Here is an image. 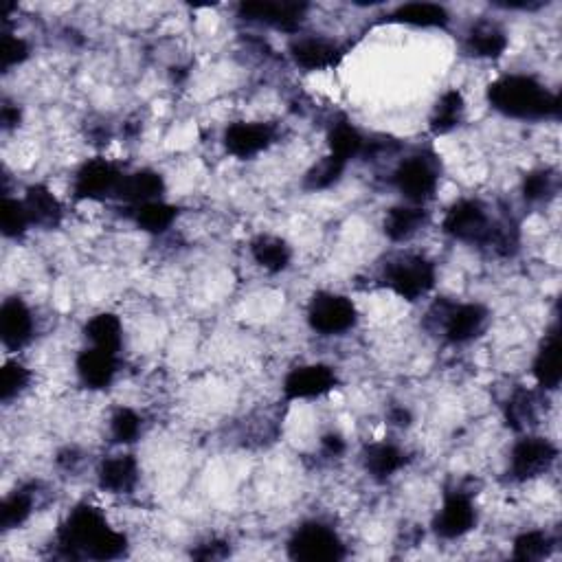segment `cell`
<instances>
[{
	"label": "cell",
	"mask_w": 562,
	"mask_h": 562,
	"mask_svg": "<svg viewBox=\"0 0 562 562\" xmlns=\"http://www.w3.org/2000/svg\"><path fill=\"white\" fill-rule=\"evenodd\" d=\"M58 547L69 558L115 560L126 554L128 538L112 530L93 505H77L60 527Z\"/></svg>",
	"instance_id": "6da1fadb"
},
{
	"label": "cell",
	"mask_w": 562,
	"mask_h": 562,
	"mask_svg": "<svg viewBox=\"0 0 562 562\" xmlns=\"http://www.w3.org/2000/svg\"><path fill=\"white\" fill-rule=\"evenodd\" d=\"M488 101L494 110L512 119H549L560 115L556 93L530 75H505L488 86Z\"/></svg>",
	"instance_id": "7a4b0ae2"
},
{
	"label": "cell",
	"mask_w": 562,
	"mask_h": 562,
	"mask_svg": "<svg viewBox=\"0 0 562 562\" xmlns=\"http://www.w3.org/2000/svg\"><path fill=\"white\" fill-rule=\"evenodd\" d=\"M488 310L479 303H453L440 299L429 310V328L442 330L448 343L462 345L475 339L486 328Z\"/></svg>",
	"instance_id": "3957f363"
},
{
	"label": "cell",
	"mask_w": 562,
	"mask_h": 562,
	"mask_svg": "<svg viewBox=\"0 0 562 562\" xmlns=\"http://www.w3.org/2000/svg\"><path fill=\"white\" fill-rule=\"evenodd\" d=\"M385 284L407 301H418L435 288L437 273L433 262L422 255H400L385 266Z\"/></svg>",
	"instance_id": "277c9868"
},
{
	"label": "cell",
	"mask_w": 562,
	"mask_h": 562,
	"mask_svg": "<svg viewBox=\"0 0 562 562\" xmlns=\"http://www.w3.org/2000/svg\"><path fill=\"white\" fill-rule=\"evenodd\" d=\"M288 556L306 562H334L345 558V545L332 527L306 523L288 541Z\"/></svg>",
	"instance_id": "5b68a950"
},
{
	"label": "cell",
	"mask_w": 562,
	"mask_h": 562,
	"mask_svg": "<svg viewBox=\"0 0 562 562\" xmlns=\"http://www.w3.org/2000/svg\"><path fill=\"white\" fill-rule=\"evenodd\" d=\"M308 323L323 336H339L356 325L354 303L336 292H317L310 299Z\"/></svg>",
	"instance_id": "8992f818"
},
{
	"label": "cell",
	"mask_w": 562,
	"mask_h": 562,
	"mask_svg": "<svg viewBox=\"0 0 562 562\" xmlns=\"http://www.w3.org/2000/svg\"><path fill=\"white\" fill-rule=\"evenodd\" d=\"M393 185L413 205H424L426 200L435 196L437 185H440V172H437V165L431 156H409L393 172Z\"/></svg>",
	"instance_id": "52a82bcc"
},
{
	"label": "cell",
	"mask_w": 562,
	"mask_h": 562,
	"mask_svg": "<svg viewBox=\"0 0 562 562\" xmlns=\"http://www.w3.org/2000/svg\"><path fill=\"white\" fill-rule=\"evenodd\" d=\"M492 224L494 222L488 218L486 209H483L477 200H459L446 211L442 227L446 235H451V238L459 242L486 246Z\"/></svg>",
	"instance_id": "ba28073f"
},
{
	"label": "cell",
	"mask_w": 562,
	"mask_h": 562,
	"mask_svg": "<svg viewBox=\"0 0 562 562\" xmlns=\"http://www.w3.org/2000/svg\"><path fill=\"white\" fill-rule=\"evenodd\" d=\"M558 457V448L543 437H523L510 455V475L516 481H527L543 475Z\"/></svg>",
	"instance_id": "9c48e42d"
},
{
	"label": "cell",
	"mask_w": 562,
	"mask_h": 562,
	"mask_svg": "<svg viewBox=\"0 0 562 562\" xmlns=\"http://www.w3.org/2000/svg\"><path fill=\"white\" fill-rule=\"evenodd\" d=\"M123 174L106 159H93L80 167L75 176L73 194L77 200H104L117 194Z\"/></svg>",
	"instance_id": "30bf717a"
},
{
	"label": "cell",
	"mask_w": 562,
	"mask_h": 562,
	"mask_svg": "<svg viewBox=\"0 0 562 562\" xmlns=\"http://www.w3.org/2000/svg\"><path fill=\"white\" fill-rule=\"evenodd\" d=\"M477 525V510L470 497L464 492H453L444 499L442 510L437 512L433 521L435 534L444 541H455V538L466 536L472 527Z\"/></svg>",
	"instance_id": "8fae6325"
},
{
	"label": "cell",
	"mask_w": 562,
	"mask_h": 562,
	"mask_svg": "<svg viewBox=\"0 0 562 562\" xmlns=\"http://www.w3.org/2000/svg\"><path fill=\"white\" fill-rule=\"evenodd\" d=\"M306 11V3H271V0H264V3L262 0H257V3H242L238 7L240 18L251 22H264L268 27L288 33L299 31Z\"/></svg>",
	"instance_id": "7c38bea8"
},
{
	"label": "cell",
	"mask_w": 562,
	"mask_h": 562,
	"mask_svg": "<svg viewBox=\"0 0 562 562\" xmlns=\"http://www.w3.org/2000/svg\"><path fill=\"white\" fill-rule=\"evenodd\" d=\"M275 141V128L268 123H246L238 121L224 130V148L235 159H253V156L268 150Z\"/></svg>",
	"instance_id": "4fadbf2b"
},
{
	"label": "cell",
	"mask_w": 562,
	"mask_h": 562,
	"mask_svg": "<svg viewBox=\"0 0 562 562\" xmlns=\"http://www.w3.org/2000/svg\"><path fill=\"white\" fill-rule=\"evenodd\" d=\"M336 374L328 365H303L292 369L284 380V396L288 400L319 398L336 387Z\"/></svg>",
	"instance_id": "5bb4252c"
},
{
	"label": "cell",
	"mask_w": 562,
	"mask_h": 562,
	"mask_svg": "<svg viewBox=\"0 0 562 562\" xmlns=\"http://www.w3.org/2000/svg\"><path fill=\"white\" fill-rule=\"evenodd\" d=\"M290 55L301 69L325 71L339 66L345 51L325 38H299L290 44Z\"/></svg>",
	"instance_id": "9a60e30c"
},
{
	"label": "cell",
	"mask_w": 562,
	"mask_h": 562,
	"mask_svg": "<svg viewBox=\"0 0 562 562\" xmlns=\"http://www.w3.org/2000/svg\"><path fill=\"white\" fill-rule=\"evenodd\" d=\"M0 336L7 350H20L25 347L33 336V317L27 303L11 297L0 308Z\"/></svg>",
	"instance_id": "2e32d148"
},
{
	"label": "cell",
	"mask_w": 562,
	"mask_h": 562,
	"mask_svg": "<svg viewBox=\"0 0 562 562\" xmlns=\"http://www.w3.org/2000/svg\"><path fill=\"white\" fill-rule=\"evenodd\" d=\"M99 488L108 490L112 494H126L132 492L139 479L137 459L132 455H115L101 462L97 470Z\"/></svg>",
	"instance_id": "e0dca14e"
},
{
	"label": "cell",
	"mask_w": 562,
	"mask_h": 562,
	"mask_svg": "<svg viewBox=\"0 0 562 562\" xmlns=\"http://www.w3.org/2000/svg\"><path fill=\"white\" fill-rule=\"evenodd\" d=\"M77 376L88 389H106L117 374V356L101 352V350H86L77 356Z\"/></svg>",
	"instance_id": "ac0fdd59"
},
{
	"label": "cell",
	"mask_w": 562,
	"mask_h": 562,
	"mask_svg": "<svg viewBox=\"0 0 562 562\" xmlns=\"http://www.w3.org/2000/svg\"><path fill=\"white\" fill-rule=\"evenodd\" d=\"M165 191V181L159 172L154 170H139L121 178L117 187V198L126 200L130 205H145V202L159 200Z\"/></svg>",
	"instance_id": "d6986e66"
},
{
	"label": "cell",
	"mask_w": 562,
	"mask_h": 562,
	"mask_svg": "<svg viewBox=\"0 0 562 562\" xmlns=\"http://www.w3.org/2000/svg\"><path fill=\"white\" fill-rule=\"evenodd\" d=\"M534 378L543 389L554 391L558 389L562 380V369H560V334L558 328L549 332L541 347H538L536 361H534Z\"/></svg>",
	"instance_id": "ffe728a7"
},
{
	"label": "cell",
	"mask_w": 562,
	"mask_h": 562,
	"mask_svg": "<svg viewBox=\"0 0 562 562\" xmlns=\"http://www.w3.org/2000/svg\"><path fill=\"white\" fill-rule=\"evenodd\" d=\"M25 207L29 213L31 224H38L42 229H55L62 222V205L60 200L51 194L49 187L33 185L27 189Z\"/></svg>",
	"instance_id": "44dd1931"
},
{
	"label": "cell",
	"mask_w": 562,
	"mask_h": 562,
	"mask_svg": "<svg viewBox=\"0 0 562 562\" xmlns=\"http://www.w3.org/2000/svg\"><path fill=\"white\" fill-rule=\"evenodd\" d=\"M391 22L409 27H422V29H444L448 25V11L442 5L435 3H407L400 5L393 14H389Z\"/></svg>",
	"instance_id": "7402d4cb"
},
{
	"label": "cell",
	"mask_w": 562,
	"mask_h": 562,
	"mask_svg": "<svg viewBox=\"0 0 562 562\" xmlns=\"http://www.w3.org/2000/svg\"><path fill=\"white\" fill-rule=\"evenodd\" d=\"M84 334H86V339L93 343L95 350L115 354V356L123 345L121 321H119V317H115V314H110V312L95 314V317L86 323Z\"/></svg>",
	"instance_id": "603a6c76"
},
{
	"label": "cell",
	"mask_w": 562,
	"mask_h": 562,
	"mask_svg": "<svg viewBox=\"0 0 562 562\" xmlns=\"http://www.w3.org/2000/svg\"><path fill=\"white\" fill-rule=\"evenodd\" d=\"M429 216H426V211L420 205H411V207H391L385 216V224H382V229H385V235L393 242H404L413 238L415 233H418Z\"/></svg>",
	"instance_id": "cb8c5ba5"
},
{
	"label": "cell",
	"mask_w": 562,
	"mask_h": 562,
	"mask_svg": "<svg viewBox=\"0 0 562 562\" xmlns=\"http://www.w3.org/2000/svg\"><path fill=\"white\" fill-rule=\"evenodd\" d=\"M466 49L475 58H499L508 49V36L505 31L492 22H479L466 36Z\"/></svg>",
	"instance_id": "d4e9b609"
},
{
	"label": "cell",
	"mask_w": 562,
	"mask_h": 562,
	"mask_svg": "<svg viewBox=\"0 0 562 562\" xmlns=\"http://www.w3.org/2000/svg\"><path fill=\"white\" fill-rule=\"evenodd\" d=\"M363 464L365 470L378 481H385L396 475V472L407 464V455H404L398 446L380 442L365 448L363 453Z\"/></svg>",
	"instance_id": "484cf974"
},
{
	"label": "cell",
	"mask_w": 562,
	"mask_h": 562,
	"mask_svg": "<svg viewBox=\"0 0 562 562\" xmlns=\"http://www.w3.org/2000/svg\"><path fill=\"white\" fill-rule=\"evenodd\" d=\"M251 255L255 264L262 266L268 273L286 271L292 260L290 246L284 240L273 238V235H260V238L253 240Z\"/></svg>",
	"instance_id": "4316f807"
},
{
	"label": "cell",
	"mask_w": 562,
	"mask_h": 562,
	"mask_svg": "<svg viewBox=\"0 0 562 562\" xmlns=\"http://www.w3.org/2000/svg\"><path fill=\"white\" fill-rule=\"evenodd\" d=\"M328 145H330V154L336 156V159L343 163H350L354 156H358L365 148V139L363 134L358 132L350 121L341 119L332 123L330 134H328Z\"/></svg>",
	"instance_id": "83f0119b"
},
{
	"label": "cell",
	"mask_w": 562,
	"mask_h": 562,
	"mask_svg": "<svg viewBox=\"0 0 562 562\" xmlns=\"http://www.w3.org/2000/svg\"><path fill=\"white\" fill-rule=\"evenodd\" d=\"M464 110H466V104H464V97L459 91H446L440 101L435 104V110H433V117H431V123H429V128L433 134H437V137H442V134H448L451 130H455L459 123H462V117H464Z\"/></svg>",
	"instance_id": "f1b7e54d"
},
{
	"label": "cell",
	"mask_w": 562,
	"mask_h": 562,
	"mask_svg": "<svg viewBox=\"0 0 562 562\" xmlns=\"http://www.w3.org/2000/svg\"><path fill=\"white\" fill-rule=\"evenodd\" d=\"M176 216H178V209L161 200L145 202V205H139L134 209V222L148 233H165L174 224Z\"/></svg>",
	"instance_id": "f546056e"
},
{
	"label": "cell",
	"mask_w": 562,
	"mask_h": 562,
	"mask_svg": "<svg viewBox=\"0 0 562 562\" xmlns=\"http://www.w3.org/2000/svg\"><path fill=\"white\" fill-rule=\"evenodd\" d=\"M33 512V494L27 490H16L11 497L5 499L0 508V527L3 530H16L18 525L25 523Z\"/></svg>",
	"instance_id": "4dcf8cb0"
},
{
	"label": "cell",
	"mask_w": 562,
	"mask_h": 562,
	"mask_svg": "<svg viewBox=\"0 0 562 562\" xmlns=\"http://www.w3.org/2000/svg\"><path fill=\"white\" fill-rule=\"evenodd\" d=\"M505 420H508V424L514 431H523L530 424H534L536 407H534V398L530 391L516 389L512 393L508 404H505Z\"/></svg>",
	"instance_id": "1f68e13d"
},
{
	"label": "cell",
	"mask_w": 562,
	"mask_h": 562,
	"mask_svg": "<svg viewBox=\"0 0 562 562\" xmlns=\"http://www.w3.org/2000/svg\"><path fill=\"white\" fill-rule=\"evenodd\" d=\"M0 224H3L5 238H22L31 224L25 202L3 198V205H0Z\"/></svg>",
	"instance_id": "d6a6232c"
},
{
	"label": "cell",
	"mask_w": 562,
	"mask_h": 562,
	"mask_svg": "<svg viewBox=\"0 0 562 562\" xmlns=\"http://www.w3.org/2000/svg\"><path fill=\"white\" fill-rule=\"evenodd\" d=\"M347 163L339 161L336 156H325L321 163H317L312 170L306 174V189L310 191H319V189H328L334 183H339V178L343 176Z\"/></svg>",
	"instance_id": "836d02e7"
},
{
	"label": "cell",
	"mask_w": 562,
	"mask_h": 562,
	"mask_svg": "<svg viewBox=\"0 0 562 562\" xmlns=\"http://www.w3.org/2000/svg\"><path fill=\"white\" fill-rule=\"evenodd\" d=\"M552 552V541L543 532H525L514 541V558L523 562L543 560Z\"/></svg>",
	"instance_id": "e575fe53"
},
{
	"label": "cell",
	"mask_w": 562,
	"mask_h": 562,
	"mask_svg": "<svg viewBox=\"0 0 562 562\" xmlns=\"http://www.w3.org/2000/svg\"><path fill=\"white\" fill-rule=\"evenodd\" d=\"M110 433L119 444H132L141 435V418L132 409H119L110 420Z\"/></svg>",
	"instance_id": "d590c367"
},
{
	"label": "cell",
	"mask_w": 562,
	"mask_h": 562,
	"mask_svg": "<svg viewBox=\"0 0 562 562\" xmlns=\"http://www.w3.org/2000/svg\"><path fill=\"white\" fill-rule=\"evenodd\" d=\"M31 380V374L27 367H22L20 363H7L0 372V398L3 402H9L11 398H16L20 391H25Z\"/></svg>",
	"instance_id": "8d00e7d4"
},
{
	"label": "cell",
	"mask_w": 562,
	"mask_h": 562,
	"mask_svg": "<svg viewBox=\"0 0 562 562\" xmlns=\"http://www.w3.org/2000/svg\"><path fill=\"white\" fill-rule=\"evenodd\" d=\"M29 58V44L22 40L11 36V33H5L3 36V44H0V60H3V71H11L14 66L22 64Z\"/></svg>",
	"instance_id": "74e56055"
},
{
	"label": "cell",
	"mask_w": 562,
	"mask_h": 562,
	"mask_svg": "<svg viewBox=\"0 0 562 562\" xmlns=\"http://www.w3.org/2000/svg\"><path fill=\"white\" fill-rule=\"evenodd\" d=\"M554 189V176L549 172H532L530 176H525L523 181V198L530 202L545 200Z\"/></svg>",
	"instance_id": "f35d334b"
},
{
	"label": "cell",
	"mask_w": 562,
	"mask_h": 562,
	"mask_svg": "<svg viewBox=\"0 0 562 562\" xmlns=\"http://www.w3.org/2000/svg\"><path fill=\"white\" fill-rule=\"evenodd\" d=\"M229 554V547L227 543H220V541H213L207 545H200V549L194 552V558L198 560H216V558H224Z\"/></svg>",
	"instance_id": "ab89813d"
},
{
	"label": "cell",
	"mask_w": 562,
	"mask_h": 562,
	"mask_svg": "<svg viewBox=\"0 0 562 562\" xmlns=\"http://www.w3.org/2000/svg\"><path fill=\"white\" fill-rule=\"evenodd\" d=\"M0 123H3V130L16 128L20 123V110L16 106L5 104L3 110H0Z\"/></svg>",
	"instance_id": "60d3db41"
},
{
	"label": "cell",
	"mask_w": 562,
	"mask_h": 562,
	"mask_svg": "<svg viewBox=\"0 0 562 562\" xmlns=\"http://www.w3.org/2000/svg\"><path fill=\"white\" fill-rule=\"evenodd\" d=\"M323 446H325V451H328L330 455H341L345 451V442L341 440L339 435H334V433L323 437Z\"/></svg>",
	"instance_id": "b9f144b4"
},
{
	"label": "cell",
	"mask_w": 562,
	"mask_h": 562,
	"mask_svg": "<svg viewBox=\"0 0 562 562\" xmlns=\"http://www.w3.org/2000/svg\"><path fill=\"white\" fill-rule=\"evenodd\" d=\"M389 420L396 426H409L411 424V413L404 407H396V409H391Z\"/></svg>",
	"instance_id": "7bdbcfd3"
}]
</instances>
